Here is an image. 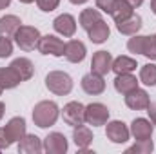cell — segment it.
<instances>
[{"instance_id": "40", "label": "cell", "mask_w": 156, "mask_h": 154, "mask_svg": "<svg viewBox=\"0 0 156 154\" xmlns=\"http://www.w3.org/2000/svg\"><path fill=\"white\" fill-rule=\"evenodd\" d=\"M151 11L156 15V0H151Z\"/></svg>"}, {"instance_id": "6", "label": "cell", "mask_w": 156, "mask_h": 154, "mask_svg": "<svg viewBox=\"0 0 156 154\" xmlns=\"http://www.w3.org/2000/svg\"><path fill=\"white\" fill-rule=\"evenodd\" d=\"M42 54H51V56H64V51H66V44L58 37L55 35H45V37H40L38 45H37Z\"/></svg>"}, {"instance_id": "12", "label": "cell", "mask_w": 156, "mask_h": 154, "mask_svg": "<svg viewBox=\"0 0 156 154\" xmlns=\"http://www.w3.org/2000/svg\"><path fill=\"white\" fill-rule=\"evenodd\" d=\"M151 103V98H149V93L136 87L134 91L127 93L125 94V105L133 111H145Z\"/></svg>"}, {"instance_id": "38", "label": "cell", "mask_w": 156, "mask_h": 154, "mask_svg": "<svg viewBox=\"0 0 156 154\" xmlns=\"http://www.w3.org/2000/svg\"><path fill=\"white\" fill-rule=\"evenodd\" d=\"M4 113H5V105H4V103L0 102V120L4 118Z\"/></svg>"}, {"instance_id": "24", "label": "cell", "mask_w": 156, "mask_h": 154, "mask_svg": "<svg viewBox=\"0 0 156 154\" xmlns=\"http://www.w3.org/2000/svg\"><path fill=\"white\" fill-rule=\"evenodd\" d=\"M133 13H134V7H131L125 0H116L115 9L111 11V16H113V20H115V24H118V22L127 20Z\"/></svg>"}, {"instance_id": "13", "label": "cell", "mask_w": 156, "mask_h": 154, "mask_svg": "<svg viewBox=\"0 0 156 154\" xmlns=\"http://www.w3.org/2000/svg\"><path fill=\"white\" fill-rule=\"evenodd\" d=\"M26 127H27L26 125V120L22 116H15V118H11L7 121V125L4 127V131H5V134H7V138H9L11 143H18L27 134V129Z\"/></svg>"}, {"instance_id": "27", "label": "cell", "mask_w": 156, "mask_h": 154, "mask_svg": "<svg viewBox=\"0 0 156 154\" xmlns=\"http://www.w3.org/2000/svg\"><path fill=\"white\" fill-rule=\"evenodd\" d=\"M140 82L147 87L156 85V64H145L140 69Z\"/></svg>"}, {"instance_id": "16", "label": "cell", "mask_w": 156, "mask_h": 154, "mask_svg": "<svg viewBox=\"0 0 156 154\" xmlns=\"http://www.w3.org/2000/svg\"><path fill=\"white\" fill-rule=\"evenodd\" d=\"M9 67L20 76L22 82H26V80H29V78L35 75V64L29 60V58H24V56H20V58H15L11 64H9Z\"/></svg>"}, {"instance_id": "39", "label": "cell", "mask_w": 156, "mask_h": 154, "mask_svg": "<svg viewBox=\"0 0 156 154\" xmlns=\"http://www.w3.org/2000/svg\"><path fill=\"white\" fill-rule=\"evenodd\" d=\"M71 4H75V5H82V4H85L87 0H69Z\"/></svg>"}, {"instance_id": "31", "label": "cell", "mask_w": 156, "mask_h": 154, "mask_svg": "<svg viewBox=\"0 0 156 154\" xmlns=\"http://www.w3.org/2000/svg\"><path fill=\"white\" fill-rule=\"evenodd\" d=\"M13 54V42L11 38L0 37V58H9Z\"/></svg>"}, {"instance_id": "14", "label": "cell", "mask_w": 156, "mask_h": 154, "mask_svg": "<svg viewBox=\"0 0 156 154\" xmlns=\"http://www.w3.org/2000/svg\"><path fill=\"white\" fill-rule=\"evenodd\" d=\"M129 131H131V134L134 136V140H151V138H153L154 125H153V121L147 120V118H134Z\"/></svg>"}, {"instance_id": "17", "label": "cell", "mask_w": 156, "mask_h": 154, "mask_svg": "<svg viewBox=\"0 0 156 154\" xmlns=\"http://www.w3.org/2000/svg\"><path fill=\"white\" fill-rule=\"evenodd\" d=\"M42 151H44V145L37 134H26L18 142V152L20 154H40Z\"/></svg>"}, {"instance_id": "9", "label": "cell", "mask_w": 156, "mask_h": 154, "mask_svg": "<svg viewBox=\"0 0 156 154\" xmlns=\"http://www.w3.org/2000/svg\"><path fill=\"white\" fill-rule=\"evenodd\" d=\"M53 27H55V31H56L58 35H62L64 38H71V37H75V33H76V20H75L73 15L62 13V15H58V16L53 20Z\"/></svg>"}, {"instance_id": "18", "label": "cell", "mask_w": 156, "mask_h": 154, "mask_svg": "<svg viewBox=\"0 0 156 154\" xmlns=\"http://www.w3.org/2000/svg\"><path fill=\"white\" fill-rule=\"evenodd\" d=\"M73 142L80 151H87L89 145L93 143V132L89 127H85L83 123L78 125V127H73Z\"/></svg>"}, {"instance_id": "35", "label": "cell", "mask_w": 156, "mask_h": 154, "mask_svg": "<svg viewBox=\"0 0 156 154\" xmlns=\"http://www.w3.org/2000/svg\"><path fill=\"white\" fill-rule=\"evenodd\" d=\"M145 111H147V114H149V120L153 121V125L156 127V103H154V102H151V103H149V107H147Z\"/></svg>"}, {"instance_id": "19", "label": "cell", "mask_w": 156, "mask_h": 154, "mask_svg": "<svg viewBox=\"0 0 156 154\" xmlns=\"http://www.w3.org/2000/svg\"><path fill=\"white\" fill-rule=\"evenodd\" d=\"M20 26H22V20L16 15H5V16H2L0 18V37L13 38Z\"/></svg>"}, {"instance_id": "42", "label": "cell", "mask_w": 156, "mask_h": 154, "mask_svg": "<svg viewBox=\"0 0 156 154\" xmlns=\"http://www.w3.org/2000/svg\"><path fill=\"white\" fill-rule=\"evenodd\" d=\"M4 93V83H2V78H0V94Z\"/></svg>"}, {"instance_id": "28", "label": "cell", "mask_w": 156, "mask_h": 154, "mask_svg": "<svg viewBox=\"0 0 156 154\" xmlns=\"http://www.w3.org/2000/svg\"><path fill=\"white\" fill-rule=\"evenodd\" d=\"M154 151V143H153V140H136V143L134 145H131L125 152L127 154H151Z\"/></svg>"}, {"instance_id": "25", "label": "cell", "mask_w": 156, "mask_h": 154, "mask_svg": "<svg viewBox=\"0 0 156 154\" xmlns=\"http://www.w3.org/2000/svg\"><path fill=\"white\" fill-rule=\"evenodd\" d=\"M98 20H102V15H100V11L98 9H83L82 13H80V26L87 31V29H91Z\"/></svg>"}, {"instance_id": "30", "label": "cell", "mask_w": 156, "mask_h": 154, "mask_svg": "<svg viewBox=\"0 0 156 154\" xmlns=\"http://www.w3.org/2000/svg\"><path fill=\"white\" fill-rule=\"evenodd\" d=\"M144 42H145V37L142 35H133V38L127 42V49L134 54H142L144 51Z\"/></svg>"}, {"instance_id": "5", "label": "cell", "mask_w": 156, "mask_h": 154, "mask_svg": "<svg viewBox=\"0 0 156 154\" xmlns=\"http://www.w3.org/2000/svg\"><path fill=\"white\" fill-rule=\"evenodd\" d=\"M62 118L69 127H78L85 123V105L80 102H69L62 109Z\"/></svg>"}, {"instance_id": "23", "label": "cell", "mask_w": 156, "mask_h": 154, "mask_svg": "<svg viewBox=\"0 0 156 154\" xmlns=\"http://www.w3.org/2000/svg\"><path fill=\"white\" fill-rule=\"evenodd\" d=\"M136 67H138V64H136L134 58L122 54V56H118V58L113 60V69H111V71H115L116 75H123V73H133V71H136Z\"/></svg>"}, {"instance_id": "1", "label": "cell", "mask_w": 156, "mask_h": 154, "mask_svg": "<svg viewBox=\"0 0 156 154\" xmlns=\"http://www.w3.org/2000/svg\"><path fill=\"white\" fill-rule=\"evenodd\" d=\"M58 116H60V109L51 100L38 102L35 105V109H33V121L40 129H47V127L55 125L56 120H58Z\"/></svg>"}, {"instance_id": "41", "label": "cell", "mask_w": 156, "mask_h": 154, "mask_svg": "<svg viewBox=\"0 0 156 154\" xmlns=\"http://www.w3.org/2000/svg\"><path fill=\"white\" fill-rule=\"evenodd\" d=\"M18 2H22V4H31V2H35V0H18Z\"/></svg>"}, {"instance_id": "21", "label": "cell", "mask_w": 156, "mask_h": 154, "mask_svg": "<svg viewBox=\"0 0 156 154\" xmlns=\"http://www.w3.org/2000/svg\"><path fill=\"white\" fill-rule=\"evenodd\" d=\"M142 16L140 15H136V13H133L127 20H123V22H118L116 24V29L122 33V35H127V37H133V35H138V31L142 29Z\"/></svg>"}, {"instance_id": "36", "label": "cell", "mask_w": 156, "mask_h": 154, "mask_svg": "<svg viewBox=\"0 0 156 154\" xmlns=\"http://www.w3.org/2000/svg\"><path fill=\"white\" fill-rule=\"evenodd\" d=\"M125 2H127L131 7H134V9H136V7H140V5L144 4V0H125Z\"/></svg>"}, {"instance_id": "11", "label": "cell", "mask_w": 156, "mask_h": 154, "mask_svg": "<svg viewBox=\"0 0 156 154\" xmlns=\"http://www.w3.org/2000/svg\"><path fill=\"white\" fill-rule=\"evenodd\" d=\"M80 85H82L83 93L89 94V96H98V94H102V93L105 91V80H104V76H100V75H96V73H87V75H83Z\"/></svg>"}, {"instance_id": "7", "label": "cell", "mask_w": 156, "mask_h": 154, "mask_svg": "<svg viewBox=\"0 0 156 154\" xmlns=\"http://www.w3.org/2000/svg\"><path fill=\"white\" fill-rule=\"evenodd\" d=\"M42 145H44V151L47 154H64V152H67V149H69L67 138L62 132H49L44 138Z\"/></svg>"}, {"instance_id": "33", "label": "cell", "mask_w": 156, "mask_h": 154, "mask_svg": "<svg viewBox=\"0 0 156 154\" xmlns=\"http://www.w3.org/2000/svg\"><path fill=\"white\" fill-rule=\"evenodd\" d=\"M115 4H116V0H96V9L111 15V11L115 9Z\"/></svg>"}, {"instance_id": "15", "label": "cell", "mask_w": 156, "mask_h": 154, "mask_svg": "<svg viewBox=\"0 0 156 154\" xmlns=\"http://www.w3.org/2000/svg\"><path fill=\"white\" fill-rule=\"evenodd\" d=\"M85 54H87V49H85V44H83V42H80V40H69V42L66 44L64 56H66L67 62H71V64H80V62H83Z\"/></svg>"}, {"instance_id": "37", "label": "cell", "mask_w": 156, "mask_h": 154, "mask_svg": "<svg viewBox=\"0 0 156 154\" xmlns=\"http://www.w3.org/2000/svg\"><path fill=\"white\" fill-rule=\"evenodd\" d=\"M9 4H11V0H0V11L5 9V7H9Z\"/></svg>"}, {"instance_id": "10", "label": "cell", "mask_w": 156, "mask_h": 154, "mask_svg": "<svg viewBox=\"0 0 156 154\" xmlns=\"http://www.w3.org/2000/svg\"><path fill=\"white\" fill-rule=\"evenodd\" d=\"M113 69V56L109 51H96L91 60V73H96L100 76L109 75Z\"/></svg>"}, {"instance_id": "29", "label": "cell", "mask_w": 156, "mask_h": 154, "mask_svg": "<svg viewBox=\"0 0 156 154\" xmlns=\"http://www.w3.org/2000/svg\"><path fill=\"white\" fill-rule=\"evenodd\" d=\"M144 56H147L151 62H156V35L151 37H145L144 42V51H142Z\"/></svg>"}, {"instance_id": "20", "label": "cell", "mask_w": 156, "mask_h": 154, "mask_svg": "<svg viewBox=\"0 0 156 154\" xmlns=\"http://www.w3.org/2000/svg\"><path fill=\"white\" fill-rule=\"evenodd\" d=\"M138 87V80L136 76L133 75V73H123V75H116L115 78V89H116V93L120 94H127V93H131V91H134Z\"/></svg>"}, {"instance_id": "8", "label": "cell", "mask_w": 156, "mask_h": 154, "mask_svg": "<svg viewBox=\"0 0 156 154\" xmlns=\"http://www.w3.org/2000/svg\"><path fill=\"white\" fill-rule=\"evenodd\" d=\"M105 136L113 143H125L131 136V131L123 121L113 120V121H107V125H105Z\"/></svg>"}, {"instance_id": "4", "label": "cell", "mask_w": 156, "mask_h": 154, "mask_svg": "<svg viewBox=\"0 0 156 154\" xmlns=\"http://www.w3.org/2000/svg\"><path fill=\"white\" fill-rule=\"evenodd\" d=\"M107 121H109V109H107V105H104L100 102L85 105V123L87 125L100 127V125H105Z\"/></svg>"}, {"instance_id": "2", "label": "cell", "mask_w": 156, "mask_h": 154, "mask_svg": "<svg viewBox=\"0 0 156 154\" xmlns=\"http://www.w3.org/2000/svg\"><path fill=\"white\" fill-rule=\"evenodd\" d=\"M45 87L56 96H66L73 91V78L64 71H51L45 76Z\"/></svg>"}, {"instance_id": "26", "label": "cell", "mask_w": 156, "mask_h": 154, "mask_svg": "<svg viewBox=\"0 0 156 154\" xmlns=\"http://www.w3.org/2000/svg\"><path fill=\"white\" fill-rule=\"evenodd\" d=\"M0 78H2V83H4V89H13L16 87L18 83H22L20 76L7 65V67H0Z\"/></svg>"}, {"instance_id": "34", "label": "cell", "mask_w": 156, "mask_h": 154, "mask_svg": "<svg viewBox=\"0 0 156 154\" xmlns=\"http://www.w3.org/2000/svg\"><path fill=\"white\" fill-rule=\"evenodd\" d=\"M13 143L9 142V138H7V134H5V131L4 129H0V151H4V149H9Z\"/></svg>"}, {"instance_id": "32", "label": "cell", "mask_w": 156, "mask_h": 154, "mask_svg": "<svg viewBox=\"0 0 156 154\" xmlns=\"http://www.w3.org/2000/svg\"><path fill=\"white\" fill-rule=\"evenodd\" d=\"M35 2H37V5H38L40 9L45 11V13L55 11L58 7V4H60V0H35Z\"/></svg>"}, {"instance_id": "22", "label": "cell", "mask_w": 156, "mask_h": 154, "mask_svg": "<svg viewBox=\"0 0 156 154\" xmlns=\"http://www.w3.org/2000/svg\"><path fill=\"white\" fill-rule=\"evenodd\" d=\"M87 35H89V40H91L93 44H104L105 40L109 38L111 29H109L107 22L102 18V20H98L91 29H87Z\"/></svg>"}, {"instance_id": "3", "label": "cell", "mask_w": 156, "mask_h": 154, "mask_svg": "<svg viewBox=\"0 0 156 154\" xmlns=\"http://www.w3.org/2000/svg\"><path fill=\"white\" fill-rule=\"evenodd\" d=\"M13 38H15V44L22 51H33L38 45L40 31L37 27H33V26H20Z\"/></svg>"}]
</instances>
